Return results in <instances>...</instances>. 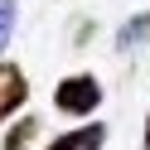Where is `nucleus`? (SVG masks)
<instances>
[{
	"mask_svg": "<svg viewBox=\"0 0 150 150\" xmlns=\"http://www.w3.org/2000/svg\"><path fill=\"white\" fill-rule=\"evenodd\" d=\"M34 136H39V121H34V116H20L10 131H5V150H29Z\"/></svg>",
	"mask_w": 150,
	"mask_h": 150,
	"instance_id": "nucleus-4",
	"label": "nucleus"
},
{
	"mask_svg": "<svg viewBox=\"0 0 150 150\" xmlns=\"http://www.w3.org/2000/svg\"><path fill=\"white\" fill-rule=\"evenodd\" d=\"M29 102V78L20 63H0V121H10L15 111Z\"/></svg>",
	"mask_w": 150,
	"mask_h": 150,
	"instance_id": "nucleus-2",
	"label": "nucleus"
},
{
	"mask_svg": "<svg viewBox=\"0 0 150 150\" xmlns=\"http://www.w3.org/2000/svg\"><path fill=\"white\" fill-rule=\"evenodd\" d=\"M107 145V126H78V131H63L58 140H49V150H102Z\"/></svg>",
	"mask_w": 150,
	"mask_h": 150,
	"instance_id": "nucleus-3",
	"label": "nucleus"
},
{
	"mask_svg": "<svg viewBox=\"0 0 150 150\" xmlns=\"http://www.w3.org/2000/svg\"><path fill=\"white\" fill-rule=\"evenodd\" d=\"M10 34H15V0H0V53L10 49Z\"/></svg>",
	"mask_w": 150,
	"mask_h": 150,
	"instance_id": "nucleus-6",
	"label": "nucleus"
},
{
	"mask_svg": "<svg viewBox=\"0 0 150 150\" xmlns=\"http://www.w3.org/2000/svg\"><path fill=\"white\" fill-rule=\"evenodd\" d=\"M145 34H150V15H136V20H126V24H121V34H116V49H136Z\"/></svg>",
	"mask_w": 150,
	"mask_h": 150,
	"instance_id": "nucleus-5",
	"label": "nucleus"
},
{
	"mask_svg": "<svg viewBox=\"0 0 150 150\" xmlns=\"http://www.w3.org/2000/svg\"><path fill=\"white\" fill-rule=\"evenodd\" d=\"M53 107H58L63 116H92V111L102 107V82L92 78V73H73V78H63L58 87H53Z\"/></svg>",
	"mask_w": 150,
	"mask_h": 150,
	"instance_id": "nucleus-1",
	"label": "nucleus"
},
{
	"mask_svg": "<svg viewBox=\"0 0 150 150\" xmlns=\"http://www.w3.org/2000/svg\"><path fill=\"white\" fill-rule=\"evenodd\" d=\"M145 150H150V116H145Z\"/></svg>",
	"mask_w": 150,
	"mask_h": 150,
	"instance_id": "nucleus-7",
	"label": "nucleus"
}]
</instances>
